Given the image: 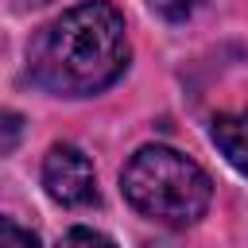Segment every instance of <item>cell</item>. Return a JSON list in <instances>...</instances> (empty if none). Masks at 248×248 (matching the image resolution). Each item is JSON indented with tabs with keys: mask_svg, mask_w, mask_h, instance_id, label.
Masks as SVG:
<instances>
[{
	"mask_svg": "<svg viewBox=\"0 0 248 248\" xmlns=\"http://www.w3.org/2000/svg\"><path fill=\"white\" fill-rule=\"evenodd\" d=\"M120 190L136 213L159 225H174V229L194 225L209 209V198H213L209 174L190 155L163 143H147L128 159L120 174Z\"/></svg>",
	"mask_w": 248,
	"mask_h": 248,
	"instance_id": "7a4b0ae2",
	"label": "cell"
},
{
	"mask_svg": "<svg viewBox=\"0 0 248 248\" xmlns=\"http://www.w3.org/2000/svg\"><path fill=\"white\" fill-rule=\"evenodd\" d=\"M147 8L155 16H163V19H186L198 8V0H147Z\"/></svg>",
	"mask_w": 248,
	"mask_h": 248,
	"instance_id": "52a82bcc",
	"label": "cell"
},
{
	"mask_svg": "<svg viewBox=\"0 0 248 248\" xmlns=\"http://www.w3.org/2000/svg\"><path fill=\"white\" fill-rule=\"evenodd\" d=\"M19 132H23V120L16 112H0V147L4 151H12V143H16Z\"/></svg>",
	"mask_w": 248,
	"mask_h": 248,
	"instance_id": "ba28073f",
	"label": "cell"
},
{
	"mask_svg": "<svg viewBox=\"0 0 248 248\" xmlns=\"http://www.w3.org/2000/svg\"><path fill=\"white\" fill-rule=\"evenodd\" d=\"M128 66V27L108 0H85L27 43V78L54 97H93Z\"/></svg>",
	"mask_w": 248,
	"mask_h": 248,
	"instance_id": "6da1fadb",
	"label": "cell"
},
{
	"mask_svg": "<svg viewBox=\"0 0 248 248\" xmlns=\"http://www.w3.org/2000/svg\"><path fill=\"white\" fill-rule=\"evenodd\" d=\"M43 186L58 205H93L97 202V174L85 151L74 143H54L43 159Z\"/></svg>",
	"mask_w": 248,
	"mask_h": 248,
	"instance_id": "3957f363",
	"label": "cell"
},
{
	"mask_svg": "<svg viewBox=\"0 0 248 248\" xmlns=\"http://www.w3.org/2000/svg\"><path fill=\"white\" fill-rule=\"evenodd\" d=\"M209 136L221 147V155L240 174H248V112H225V116H217L213 128H209Z\"/></svg>",
	"mask_w": 248,
	"mask_h": 248,
	"instance_id": "277c9868",
	"label": "cell"
},
{
	"mask_svg": "<svg viewBox=\"0 0 248 248\" xmlns=\"http://www.w3.org/2000/svg\"><path fill=\"white\" fill-rule=\"evenodd\" d=\"M58 248H116L105 232H97V229H70L62 240H58Z\"/></svg>",
	"mask_w": 248,
	"mask_h": 248,
	"instance_id": "5b68a950",
	"label": "cell"
},
{
	"mask_svg": "<svg viewBox=\"0 0 248 248\" xmlns=\"http://www.w3.org/2000/svg\"><path fill=\"white\" fill-rule=\"evenodd\" d=\"M0 248H39V240H35V232H27L23 225L0 217Z\"/></svg>",
	"mask_w": 248,
	"mask_h": 248,
	"instance_id": "8992f818",
	"label": "cell"
}]
</instances>
